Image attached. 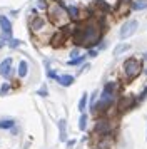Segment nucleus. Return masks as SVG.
<instances>
[{
	"label": "nucleus",
	"mask_w": 147,
	"mask_h": 149,
	"mask_svg": "<svg viewBox=\"0 0 147 149\" xmlns=\"http://www.w3.org/2000/svg\"><path fill=\"white\" fill-rule=\"evenodd\" d=\"M114 146V139L110 136H107V137H100L97 144H95V149H112Z\"/></svg>",
	"instance_id": "9"
},
{
	"label": "nucleus",
	"mask_w": 147,
	"mask_h": 149,
	"mask_svg": "<svg viewBox=\"0 0 147 149\" xmlns=\"http://www.w3.org/2000/svg\"><path fill=\"white\" fill-rule=\"evenodd\" d=\"M84 62H85V55H79L77 59H70L69 61V65H80Z\"/></svg>",
	"instance_id": "20"
},
{
	"label": "nucleus",
	"mask_w": 147,
	"mask_h": 149,
	"mask_svg": "<svg viewBox=\"0 0 147 149\" xmlns=\"http://www.w3.org/2000/svg\"><path fill=\"white\" fill-rule=\"evenodd\" d=\"M135 102H137V99L134 95H122L119 101H117V107L115 109L119 112H127L129 109H132L135 106Z\"/></svg>",
	"instance_id": "7"
},
{
	"label": "nucleus",
	"mask_w": 147,
	"mask_h": 149,
	"mask_svg": "<svg viewBox=\"0 0 147 149\" xmlns=\"http://www.w3.org/2000/svg\"><path fill=\"white\" fill-rule=\"evenodd\" d=\"M137 27H139V22L135 20V19H130V20L124 22L122 27H120V30H119L120 40H126V39H129V37H132V35L135 34Z\"/></svg>",
	"instance_id": "5"
},
{
	"label": "nucleus",
	"mask_w": 147,
	"mask_h": 149,
	"mask_svg": "<svg viewBox=\"0 0 147 149\" xmlns=\"http://www.w3.org/2000/svg\"><path fill=\"white\" fill-rule=\"evenodd\" d=\"M87 121H89V116H87L85 112H82V116H80V119H79V129L80 131H85L87 129Z\"/></svg>",
	"instance_id": "19"
},
{
	"label": "nucleus",
	"mask_w": 147,
	"mask_h": 149,
	"mask_svg": "<svg viewBox=\"0 0 147 149\" xmlns=\"http://www.w3.org/2000/svg\"><path fill=\"white\" fill-rule=\"evenodd\" d=\"M147 8V0H134L130 3V10L134 12H142Z\"/></svg>",
	"instance_id": "12"
},
{
	"label": "nucleus",
	"mask_w": 147,
	"mask_h": 149,
	"mask_svg": "<svg viewBox=\"0 0 147 149\" xmlns=\"http://www.w3.org/2000/svg\"><path fill=\"white\" fill-rule=\"evenodd\" d=\"M124 75H126L127 81H134V79H137L140 74H142V64H140L139 59H135V57H130V59H127L124 62Z\"/></svg>",
	"instance_id": "3"
},
{
	"label": "nucleus",
	"mask_w": 147,
	"mask_h": 149,
	"mask_svg": "<svg viewBox=\"0 0 147 149\" xmlns=\"http://www.w3.org/2000/svg\"><path fill=\"white\" fill-rule=\"evenodd\" d=\"M102 22L97 19H89L85 24H80L79 29L74 34V44L77 47H87L92 49L99 45L102 40Z\"/></svg>",
	"instance_id": "1"
},
{
	"label": "nucleus",
	"mask_w": 147,
	"mask_h": 149,
	"mask_svg": "<svg viewBox=\"0 0 147 149\" xmlns=\"http://www.w3.org/2000/svg\"><path fill=\"white\" fill-rule=\"evenodd\" d=\"M67 12H69V17H70V20H79L80 19V8L77 5H69L67 7Z\"/></svg>",
	"instance_id": "13"
},
{
	"label": "nucleus",
	"mask_w": 147,
	"mask_h": 149,
	"mask_svg": "<svg viewBox=\"0 0 147 149\" xmlns=\"http://www.w3.org/2000/svg\"><path fill=\"white\" fill-rule=\"evenodd\" d=\"M87 55L94 59V57H97V50H95V49H89V54H87Z\"/></svg>",
	"instance_id": "26"
},
{
	"label": "nucleus",
	"mask_w": 147,
	"mask_h": 149,
	"mask_svg": "<svg viewBox=\"0 0 147 149\" xmlns=\"http://www.w3.org/2000/svg\"><path fill=\"white\" fill-rule=\"evenodd\" d=\"M70 57H72V59H77V57H79V47L74 49L72 52H70Z\"/></svg>",
	"instance_id": "25"
},
{
	"label": "nucleus",
	"mask_w": 147,
	"mask_h": 149,
	"mask_svg": "<svg viewBox=\"0 0 147 149\" xmlns=\"http://www.w3.org/2000/svg\"><path fill=\"white\" fill-rule=\"evenodd\" d=\"M28 74V64H27V61H20L19 62V77H25V75Z\"/></svg>",
	"instance_id": "16"
},
{
	"label": "nucleus",
	"mask_w": 147,
	"mask_h": 149,
	"mask_svg": "<svg viewBox=\"0 0 147 149\" xmlns=\"http://www.w3.org/2000/svg\"><path fill=\"white\" fill-rule=\"evenodd\" d=\"M20 44H22V42L19 40V39H10V40H8V47H12V49H17L20 45Z\"/></svg>",
	"instance_id": "21"
},
{
	"label": "nucleus",
	"mask_w": 147,
	"mask_h": 149,
	"mask_svg": "<svg viewBox=\"0 0 147 149\" xmlns=\"http://www.w3.org/2000/svg\"><path fill=\"white\" fill-rule=\"evenodd\" d=\"M87 102H89V94L84 92L82 97H80V101H79V111H80V112H84V111L87 109Z\"/></svg>",
	"instance_id": "17"
},
{
	"label": "nucleus",
	"mask_w": 147,
	"mask_h": 149,
	"mask_svg": "<svg viewBox=\"0 0 147 149\" xmlns=\"http://www.w3.org/2000/svg\"><path fill=\"white\" fill-rule=\"evenodd\" d=\"M8 89H10V86H8V84H5V86H2V89H0V95L7 94V92H8Z\"/></svg>",
	"instance_id": "24"
},
{
	"label": "nucleus",
	"mask_w": 147,
	"mask_h": 149,
	"mask_svg": "<svg viewBox=\"0 0 147 149\" xmlns=\"http://www.w3.org/2000/svg\"><path fill=\"white\" fill-rule=\"evenodd\" d=\"M0 74L5 79H10V75H12V57H7L5 61L0 64Z\"/></svg>",
	"instance_id": "8"
},
{
	"label": "nucleus",
	"mask_w": 147,
	"mask_h": 149,
	"mask_svg": "<svg viewBox=\"0 0 147 149\" xmlns=\"http://www.w3.org/2000/svg\"><path fill=\"white\" fill-rule=\"evenodd\" d=\"M147 99V87H146V91L142 92V94L139 95V99H137V102H142V101H146Z\"/></svg>",
	"instance_id": "23"
},
{
	"label": "nucleus",
	"mask_w": 147,
	"mask_h": 149,
	"mask_svg": "<svg viewBox=\"0 0 147 149\" xmlns=\"http://www.w3.org/2000/svg\"><path fill=\"white\" fill-rule=\"evenodd\" d=\"M130 50V44H119L117 47L114 49V55H122V54H126V52H129Z\"/></svg>",
	"instance_id": "14"
},
{
	"label": "nucleus",
	"mask_w": 147,
	"mask_h": 149,
	"mask_svg": "<svg viewBox=\"0 0 147 149\" xmlns=\"http://www.w3.org/2000/svg\"><path fill=\"white\" fill-rule=\"evenodd\" d=\"M107 47V44L104 42V44H99V49H105Z\"/></svg>",
	"instance_id": "28"
},
{
	"label": "nucleus",
	"mask_w": 147,
	"mask_h": 149,
	"mask_svg": "<svg viewBox=\"0 0 147 149\" xmlns=\"http://www.w3.org/2000/svg\"><path fill=\"white\" fill-rule=\"evenodd\" d=\"M112 119L109 117H99L95 121V126H94V134L99 136V137H107V136H112L114 132V124H112Z\"/></svg>",
	"instance_id": "4"
},
{
	"label": "nucleus",
	"mask_w": 147,
	"mask_h": 149,
	"mask_svg": "<svg viewBox=\"0 0 147 149\" xmlns=\"http://www.w3.org/2000/svg\"><path fill=\"white\" fill-rule=\"evenodd\" d=\"M47 17H49V22L55 27H64L69 22H72L70 17H69L67 7H64V3H60L59 0H49Z\"/></svg>",
	"instance_id": "2"
},
{
	"label": "nucleus",
	"mask_w": 147,
	"mask_h": 149,
	"mask_svg": "<svg viewBox=\"0 0 147 149\" xmlns=\"http://www.w3.org/2000/svg\"><path fill=\"white\" fill-rule=\"evenodd\" d=\"M74 81H75V77L70 74H64V75H59L57 77V82H59L62 87H69V86H72Z\"/></svg>",
	"instance_id": "11"
},
{
	"label": "nucleus",
	"mask_w": 147,
	"mask_h": 149,
	"mask_svg": "<svg viewBox=\"0 0 147 149\" xmlns=\"http://www.w3.org/2000/svg\"><path fill=\"white\" fill-rule=\"evenodd\" d=\"M47 29H49V24L44 17L40 15H33L32 20H30V30H32L33 35H40V34H45Z\"/></svg>",
	"instance_id": "6"
},
{
	"label": "nucleus",
	"mask_w": 147,
	"mask_h": 149,
	"mask_svg": "<svg viewBox=\"0 0 147 149\" xmlns=\"http://www.w3.org/2000/svg\"><path fill=\"white\" fill-rule=\"evenodd\" d=\"M13 126H15L13 119H2L0 121V129H12Z\"/></svg>",
	"instance_id": "18"
},
{
	"label": "nucleus",
	"mask_w": 147,
	"mask_h": 149,
	"mask_svg": "<svg viewBox=\"0 0 147 149\" xmlns=\"http://www.w3.org/2000/svg\"><path fill=\"white\" fill-rule=\"evenodd\" d=\"M37 94L42 95V97H47V87H40L39 91H37Z\"/></svg>",
	"instance_id": "22"
},
{
	"label": "nucleus",
	"mask_w": 147,
	"mask_h": 149,
	"mask_svg": "<svg viewBox=\"0 0 147 149\" xmlns=\"http://www.w3.org/2000/svg\"><path fill=\"white\" fill-rule=\"evenodd\" d=\"M0 29H2L3 34L12 35V24H10V20L7 19L5 15H0Z\"/></svg>",
	"instance_id": "10"
},
{
	"label": "nucleus",
	"mask_w": 147,
	"mask_h": 149,
	"mask_svg": "<svg viewBox=\"0 0 147 149\" xmlns=\"http://www.w3.org/2000/svg\"><path fill=\"white\" fill-rule=\"evenodd\" d=\"M59 139H60V141H62V142H64V141H65V139H67V131H65V119H60V121H59Z\"/></svg>",
	"instance_id": "15"
},
{
	"label": "nucleus",
	"mask_w": 147,
	"mask_h": 149,
	"mask_svg": "<svg viewBox=\"0 0 147 149\" xmlns=\"http://www.w3.org/2000/svg\"><path fill=\"white\" fill-rule=\"evenodd\" d=\"M120 3H124V5H126V3H129V5H130V0H119Z\"/></svg>",
	"instance_id": "27"
}]
</instances>
